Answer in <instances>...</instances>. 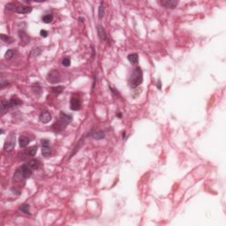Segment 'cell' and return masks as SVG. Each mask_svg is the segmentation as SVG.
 Here are the masks:
<instances>
[{
  "label": "cell",
  "instance_id": "6da1fadb",
  "mask_svg": "<svg viewBox=\"0 0 226 226\" xmlns=\"http://www.w3.org/2000/svg\"><path fill=\"white\" fill-rule=\"evenodd\" d=\"M143 81V73L141 67H136L132 73L130 77V86L133 88L139 87Z\"/></svg>",
  "mask_w": 226,
  "mask_h": 226
},
{
  "label": "cell",
  "instance_id": "7a4b0ae2",
  "mask_svg": "<svg viewBox=\"0 0 226 226\" xmlns=\"http://www.w3.org/2000/svg\"><path fill=\"white\" fill-rule=\"evenodd\" d=\"M22 103H23L22 101L20 100V99L16 96L12 97L9 101H2L1 102V113H2V115H4L8 110L20 106Z\"/></svg>",
  "mask_w": 226,
  "mask_h": 226
},
{
  "label": "cell",
  "instance_id": "3957f363",
  "mask_svg": "<svg viewBox=\"0 0 226 226\" xmlns=\"http://www.w3.org/2000/svg\"><path fill=\"white\" fill-rule=\"evenodd\" d=\"M15 135L14 134H10L9 136L7 137V139L5 140V144H4V150L5 152H12L15 147Z\"/></svg>",
  "mask_w": 226,
  "mask_h": 226
},
{
  "label": "cell",
  "instance_id": "277c9868",
  "mask_svg": "<svg viewBox=\"0 0 226 226\" xmlns=\"http://www.w3.org/2000/svg\"><path fill=\"white\" fill-rule=\"evenodd\" d=\"M47 80L49 81L50 83L55 84L59 82L60 80V74L58 73V71L57 70H51L50 72H49L47 74Z\"/></svg>",
  "mask_w": 226,
  "mask_h": 226
},
{
  "label": "cell",
  "instance_id": "5b68a950",
  "mask_svg": "<svg viewBox=\"0 0 226 226\" xmlns=\"http://www.w3.org/2000/svg\"><path fill=\"white\" fill-rule=\"evenodd\" d=\"M72 121H73V117H72L71 115H68L66 112H63V111L60 112V115H59V123L62 125L63 127H65L66 125H69Z\"/></svg>",
  "mask_w": 226,
  "mask_h": 226
},
{
  "label": "cell",
  "instance_id": "8992f818",
  "mask_svg": "<svg viewBox=\"0 0 226 226\" xmlns=\"http://www.w3.org/2000/svg\"><path fill=\"white\" fill-rule=\"evenodd\" d=\"M41 141H42V156H44L45 157L50 156L51 155V149L50 147V141H48L46 139H43Z\"/></svg>",
  "mask_w": 226,
  "mask_h": 226
},
{
  "label": "cell",
  "instance_id": "52a82bcc",
  "mask_svg": "<svg viewBox=\"0 0 226 226\" xmlns=\"http://www.w3.org/2000/svg\"><path fill=\"white\" fill-rule=\"evenodd\" d=\"M20 170L21 172V175H22V178L23 179H27V178H29L33 173V170L29 167V165L27 164H23L21 167H20Z\"/></svg>",
  "mask_w": 226,
  "mask_h": 226
},
{
  "label": "cell",
  "instance_id": "ba28073f",
  "mask_svg": "<svg viewBox=\"0 0 226 226\" xmlns=\"http://www.w3.org/2000/svg\"><path fill=\"white\" fill-rule=\"evenodd\" d=\"M39 119L42 123L47 124L51 120V114L47 111H43L42 112H41L39 116Z\"/></svg>",
  "mask_w": 226,
  "mask_h": 226
},
{
  "label": "cell",
  "instance_id": "9c48e42d",
  "mask_svg": "<svg viewBox=\"0 0 226 226\" xmlns=\"http://www.w3.org/2000/svg\"><path fill=\"white\" fill-rule=\"evenodd\" d=\"M159 3L161 5L170 9H174L178 5V1H176V0H165V1H160Z\"/></svg>",
  "mask_w": 226,
  "mask_h": 226
},
{
  "label": "cell",
  "instance_id": "30bf717a",
  "mask_svg": "<svg viewBox=\"0 0 226 226\" xmlns=\"http://www.w3.org/2000/svg\"><path fill=\"white\" fill-rule=\"evenodd\" d=\"M81 105L80 100L79 98H72L70 101V109L73 111H78L80 110Z\"/></svg>",
  "mask_w": 226,
  "mask_h": 226
},
{
  "label": "cell",
  "instance_id": "8fae6325",
  "mask_svg": "<svg viewBox=\"0 0 226 226\" xmlns=\"http://www.w3.org/2000/svg\"><path fill=\"white\" fill-rule=\"evenodd\" d=\"M33 10V8L31 6H28V5H19L16 7V12L19 13H21V14H27V13H31Z\"/></svg>",
  "mask_w": 226,
  "mask_h": 226
},
{
  "label": "cell",
  "instance_id": "7c38bea8",
  "mask_svg": "<svg viewBox=\"0 0 226 226\" xmlns=\"http://www.w3.org/2000/svg\"><path fill=\"white\" fill-rule=\"evenodd\" d=\"M36 151H37V147L36 146H34V147H32V148H28V150H26L23 153V159L34 156L35 154H36Z\"/></svg>",
  "mask_w": 226,
  "mask_h": 226
},
{
  "label": "cell",
  "instance_id": "4fadbf2b",
  "mask_svg": "<svg viewBox=\"0 0 226 226\" xmlns=\"http://www.w3.org/2000/svg\"><path fill=\"white\" fill-rule=\"evenodd\" d=\"M97 32H98V36L100 37V39L103 42H106L107 41V34H106L103 27L102 25L97 26Z\"/></svg>",
  "mask_w": 226,
  "mask_h": 226
},
{
  "label": "cell",
  "instance_id": "5bb4252c",
  "mask_svg": "<svg viewBox=\"0 0 226 226\" xmlns=\"http://www.w3.org/2000/svg\"><path fill=\"white\" fill-rule=\"evenodd\" d=\"M127 59L132 65H137L139 62V56L137 53H132L127 56Z\"/></svg>",
  "mask_w": 226,
  "mask_h": 226
},
{
  "label": "cell",
  "instance_id": "9a60e30c",
  "mask_svg": "<svg viewBox=\"0 0 226 226\" xmlns=\"http://www.w3.org/2000/svg\"><path fill=\"white\" fill-rule=\"evenodd\" d=\"M19 142H20V146L21 148H26L27 146L28 145L29 142H30V140L28 138V137H26V136H21L19 138Z\"/></svg>",
  "mask_w": 226,
  "mask_h": 226
},
{
  "label": "cell",
  "instance_id": "2e32d148",
  "mask_svg": "<svg viewBox=\"0 0 226 226\" xmlns=\"http://www.w3.org/2000/svg\"><path fill=\"white\" fill-rule=\"evenodd\" d=\"M28 164L29 165V167L33 170H37L39 168V166H40V162L37 159H32V160H30L28 162Z\"/></svg>",
  "mask_w": 226,
  "mask_h": 226
},
{
  "label": "cell",
  "instance_id": "e0dca14e",
  "mask_svg": "<svg viewBox=\"0 0 226 226\" xmlns=\"http://www.w3.org/2000/svg\"><path fill=\"white\" fill-rule=\"evenodd\" d=\"M104 14H105V8L103 6V2H101V5L98 8V17L102 19V18H103Z\"/></svg>",
  "mask_w": 226,
  "mask_h": 226
},
{
  "label": "cell",
  "instance_id": "ac0fdd59",
  "mask_svg": "<svg viewBox=\"0 0 226 226\" xmlns=\"http://www.w3.org/2000/svg\"><path fill=\"white\" fill-rule=\"evenodd\" d=\"M0 38H1V40L4 42H5V43H12L13 42V39L12 37H10L9 35L4 34H2L1 35H0Z\"/></svg>",
  "mask_w": 226,
  "mask_h": 226
},
{
  "label": "cell",
  "instance_id": "d6986e66",
  "mask_svg": "<svg viewBox=\"0 0 226 226\" xmlns=\"http://www.w3.org/2000/svg\"><path fill=\"white\" fill-rule=\"evenodd\" d=\"M53 15L52 14H46V15H44L43 17H42V21L44 22V23H46V24H49V23H50V22H52L53 21Z\"/></svg>",
  "mask_w": 226,
  "mask_h": 226
},
{
  "label": "cell",
  "instance_id": "ffe728a7",
  "mask_svg": "<svg viewBox=\"0 0 226 226\" xmlns=\"http://www.w3.org/2000/svg\"><path fill=\"white\" fill-rule=\"evenodd\" d=\"M14 52L15 50L13 49H10V50H8L6 52H5V59H12L13 57H14Z\"/></svg>",
  "mask_w": 226,
  "mask_h": 226
},
{
  "label": "cell",
  "instance_id": "44dd1931",
  "mask_svg": "<svg viewBox=\"0 0 226 226\" xmlns=\"http://www.w3.org/2000/svg\"><path fill=\"white\" fill-rule=\"evenodd\" d=\"M64 87H61V86H57V87H53L51 88L52 92L55 94V95H59L63 92V90H64Z\"/></svg>",
  "mask_w": 226,
  "mask_h": 226
},
{
  "label": "cell",
  "instance_id": "7402d4cb",
  "mask_svg": "<svg viewBox=\"0 0 226 226\" xmlns=\"http://www.w3.org/2000/svg\"><path fill=\"white\" fill-rule=\"evenodd\" d=\"M105 137V133L103 131H99L94 133V138L96 140H102Z\"/></svg>",
  "mask_w": 226,
  "mask_h": 226
},
{
  "label": "cell",
  "instance_id": "603a6c76",
  "mask_svg": "<svg viewBox=\"0 0 226 226\" xmlns=\"http://www.w3.org/2000/svg\"><path fill=\"white\" fill-rule=\"evenodd\" d=\"M29 209H30V206L28 204H24L22 205L21 207H20V211L25 213V214H30L29 213Z\"/></svg>",
  "mask_w": 226,
  "mask_h": 226
},
{
  "label": "cell",
  "instance_id": "cb8c5ba5",
  "mask_svg": "<svg viewBox=\"0 0 226 226\" xmlns=\"http://www.w3.org/2000/svg\"><path fill=\"white\" fill-rule=\"evenodd\" d=\"M5 9L6 10H10V11H16V7H15V5H13V4H12V3H9V4H7L6 5H5Z\"/></svg>",
  "mask_w": 226,
  "mask_h": 226
},
{
  "label": "cell",
  "instance_id": "d4e9b609",
  "mask_svg": "<svg viewBox=\"0 0 226 226\" xmlns=\"http://www.w3.org/2000/svg\"><path fill=\"white\" fill-rule=\"evenodd\" d=\"M62 65L64 66H66V67L70 66V65H71V60L69 58H64V59L62 60Z\"/></svg>",
  "mask_w": 226,
  "mask_h": 226
},
{
  "label": "cell",
  "instance_id": "484cf974",
  "mask_svg": "<svg viewBox=\"0 0 226 226\" xmlns=\"http://www.w3.org/2000/svg\"><path fill=\"white\" fill-rule=\"evenodd\" d=\"M40 34L42 35V37H47V35H48V32L46 30H41L40 31Z\"/></svg>",
  "mask_w": 226,
  "mask_h": 226
},
{
  "label": "cell",
  "instance_id": "4316f807",
  "mask_svg": "<svg viewBox=\"0 0 226 226\" xmlns=\"http://www.w3.org/2000/svg\"><path fill=\"white\" fill-rule=\"evenodd\" d=\"M156 87H158V89H161V80H158V81H157V85H156Z\"/></svg>",
  "mask_w": 226,
  "mask_h": 226
},
{
  "label": "cell",
  "instance_id": "83f0119b",
  "mask_svg": "<svg viewBox=\"0 0 226 226\" xmlns=\"http://www.w3.org/2000/svg\"><path fill=\"white\" fill-rule=\"evenodd\" d=\"M79 20L80 21V22H84V21H85V19H84V18H79Z\"/></svg>",
  "mask_w": 226,
  "mask_h": 226
},
{
  "label": "cell",
  "instance_id": "f1b7e54d",
  "mask_svg": "<svg viewBox=\"0 0 226 226\" xmlns=\"http://www.w3.org/2000/svg\"><path fill=\"white\" fill-rule=\"evenodd\" d=\"M119 114H117V117H122V114H121V112H117Z\"/></svg>",
  "mask_w": 226,
  "mask_h": 226
}]
</instances>
